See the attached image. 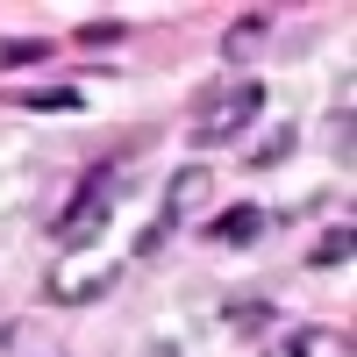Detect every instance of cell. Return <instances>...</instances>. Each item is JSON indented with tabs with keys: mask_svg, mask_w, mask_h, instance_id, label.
Segmentation results:
<instances>
[{
	"mask_svg": "<svg viewBox=\"0 0 357 357\" xmlns=\"http://www.w3.org/2000/svg\"><path fill=\"white\" fill-rule=\"evenodd\" d=\"M350 250H357V229L343 222V229H329V236L307 250V264H350Z\"/></svg>",
	"mask_w": 357,
	"mask_h": 357,
	"instance_id": "ba28073f",
	"label": "cell"
},
{
	"mask_svg": "<svg viewBox=\"0 0 357 357\" xmlns=\"http://www.w3.org/2000/svg\"><path fill=\"white\" fill-rule=\"evenodd\" d=\"M272 357H350V329H286Z\"/></svg>",
	"mask_w": 357,
	"mask_h": 357,
	"instance_id": "277c9868",
	"label": "cell"
},
{
	"mask_svg": "<svg viewBox=\"0 0 357 357\" xmlns=\"http://www.w3.org/2000/svg\"><path fill=\"white\" fill-rule=\"evenodd\" d=\"M122 36H129L122 22H86V29H79V43H122Z\"/></svg>",
	"mask_w": 357,
	"mask_h": 357,
	"instance_id": "8fae6325",
	"label": "cell"
},
{
	"mask_svg": "<svg viewBox=\"0 0 357 357\" xmlns=\"http://www.w3.org/2000/svg\"><path fill=\"white\" fill-rule=\"evenodd\" d=\"M207 186H215V172H207V165H186V172H172V186H165V229H178V222H186L193 215V207L207 200Z\"/></svg>",
	"mask_w": 357,
	"mask_h": 357,
	"instance_id": "3957f363",
	"label": "cell"
},
{
	"mask_svg": "<svg viewBox=\"0 0 357 357\" xmlns=\"http://www.w3.org/2000/svg\"><path fill=\"white\" fill-rule=\"evenodd\" d=\"M229 321H236V329H264V321H272V307H257V301H243V307H229Z\"/></svg>",
	"mask_w": 357,
	"mask_h": 357,
	"instance_id": "7c38bea8",
	"label": "cell"
},
{
	"mask_svg": "<svg viewBox=\"0 0 357 357\" xmlns=\"http://www.w3.org/2000/svg\"><path fill=\"white\" fill-rule=\"evenodd\" d=\"M8 100L29 107V114H79V107H86L79 86H29V93H8Z\"/></svg>",
	"mask_w": 357,
	"mask_h": 357,
	"instance_id": "52a82bcc",
	"label": "cell"
},
{
	"mask_svg": "<svg viewBox=\"0 0 357 357\" xmlns=\"http://www.w3.org/2000/svg\"><path fill=\"white\" fill-rule=\"evenodd\" d=\"M114 200H122V178H114V172H86V178H79V193L65 200V215H57V229H50V236H57V250H86V243L107 229Z\"/></svg>",
	"mask_w": 357,
	"mask_h": 357,
	"instance_id": "7a4b0ae2",
	"label": "cell"
},
{
	"mask_svg": "<svg viewBox=\"0 0 357 357\" xmlns=\"http://www.w3.org/2000/svg\"><path fill=\"white\" fill-rule=\"evenodd\" d=\"M272 22H279L272 8H250V15H236V22H229V36H222V57H229V65H243V57H250L264 36H272Z\"/></svg>",
	"mask_w": 357,
	"mask_h": 357,
	"instance_id": "8992f818",
	"label": "cell"
},
{
	"mask_svg": "<svg viewBox=\"0 0 357 357\" xmlns=\"http://www.w3.org/2000/svg\"><path fill=\"white\" fill-rule=\"evenodd\" d=\"M50 43L43 36H22V43H0V72H15V65H43Z\"/></svg>",
	"mask_w": 357,
	"mask_h": 357,
	"instance_id": "9c48e42d",
	"label": "cell"
},
{
	"mask_svg": "<svg viewBox=\"0 0 357 357\" xmlns=\"http://www.w3.org/2000/svg\"><path fill=\"white\" fill-rule=\"evenodd\" d=\"M264 236V207H229V215L207 222V243H222V250H243Z\"/></svg>",
	"mask_w": 357,
	"mask_h": 357,
	"instance_id": "5b68a950",
	"label": "cell"
},
{
	"mask_svg": "<svg viewBox=\"0 0 357 357\" xmlns=\"http://www.w3.org/2000/svg\"><path fill=\"white\" fill-rule=\"evenodd\" d=\"M257 107H264V86L257 79H222V86H207V100L193 114V143L200 151H222V143H243V129L257 122Z\"/></svg>",
	"mask_w": 357,
	"mask_h": 357,
	"instance_id": "6da1fadb",
	"label": "cell"
},
{
	"mask_svg": "<svg viewBox=\"0 0 357 357\" xmlns=\"http://www.w3.org/2000/svg\"><path fill=\"white\" fill-rule=\"evenodd\" d=\"M293 143H301V136H293V122H286V129H272V136L250 151V165H279V158H293Z\"/></svg>",
	"mask_w": 357,
	"mask_h": 357,
	"instance_id": "30bf717a",
	"label": "cell"
}]
</instances>
